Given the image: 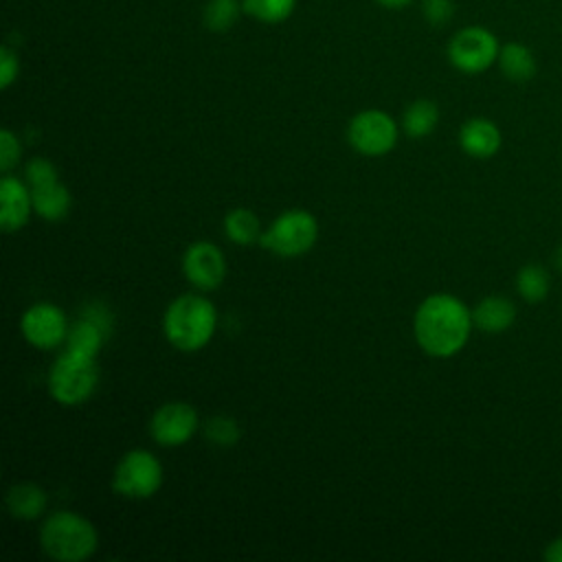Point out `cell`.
Wrapping results in <instances>:
<instances>
[{"instance_id": "1", "label": "cell", "mask_w": 562, "mask_h": 562, "mask_svg": "<svg viewBox=\"0 0 562 562\" xmlns=\"http://www.w3.org/2000/svg\"><path fill=\"white\" fill-rule=\"evenodd\" d=\"M472 310L446 292L426 296L413 316V334L419 349L432 358H450L459 353L472 331Z\"/></svg>"}, {"instance_id": "2", "label": "cell", "mask_w": 562, "mask_h": 562, "mask_svg": "<svg viewBox=\"0 0 562 562\" xmlns=\"http://www.w3.org/2000/svg\"><path fill=\"white\" fill-rule=\"evenodd\" d=\"M217 329V307L198 292L176 296L162 314V334L178 351L193 353L211 342Z\"/></svg>"}, {"instance_id": "3", "label": "cell", "mask_w": 562, "mask_h": 562, "mask_svg": "<svg viewBox=\"0 0 562 562\" xmlns=\"http://www.w3.org/2000/svg\"><path fill=\"white\" fill-rule=\"evenodd\" d=\"M40 547L55 562H83L99 547L97 527L81 514L57 509L40 527Z\"/></svg>"}, {"instance_id": "4", "label": "cell", "mask_w": 562, "mask_h": 562, "mask_svg": "<svg viewBox=\"0 0 562 562\" xmlns=\"http://www.w3.org/2000/svg\"><path fill=\"white\" fill-rule=\"evenodd\" d=\"M46 386L50 397L61 406H79L88 402L99 386L97 358L64 349L48 369Z\"/></svg>"}, {"instance_id": "5", "label": "cell", "mask_w": 562, "mask_h": 562, "mask_svg": "<svg viewBox=\"0 0 562 562\" xmlns=\"http://www.w3.org/2000/svg\"><path fill=\"white\" fill-rule=\"evenodd\" d=\"M316 239L318 220L305 209H288L263 228L259 246L277 257L292 259L310 252Z\"/></svg>"}, {"instance_id": "6", "label": "cell", "mask_w": 562, "mask_h": 562, "mask_svg": "<svg viewBox=\"0 0 562 562\" xmlns=\"http://www.w3.org/2000/svg\"><path fill=\"white\" fill-rule=\"evenodd\" d=\"M162 485V463L160 459L145 450H127L114 465L112 490L123 498L145 501L151 498Z\"/></svg>"}, {"instance_id": "7", "label": "cell", "mask_w": 562, "mask_h": 562, "mask_svg": "<svg viewBox=\"0 0 562 562\" xmlns=\"http://www.w3.org/2000/svg\"><path fill=\"white\" fill-rule=\"evenodd\" d=\"M498 50L501 44L490 29L481 24H470L459 29L450 37L446 53L452 68L465 75H479L496 64Z\"/></svg>"}, {"instance_id": "8", "label": "cell", "mask_w": 562, "mask_h": 562, "mask_svg": "<svg viewBox=\"0 0 562 562\" xmlns=\"http://www.w3.org/2000/svg\"><path fill=\"white\" fill-rule=\"evenodd\" d=\"M400 136V125L391 114L384 110H362L358 112L349 125H347V140L349 145L369 158L384 156L397 145Z\"/></svg>"}, {"instance_id": "9", "label": "cell", "mask_w": 562, "mask_h": 562, "mask_svg": "<svg viewBox=\"0 0 562 562\" xmlns=\"http://www.w3.org/2000/svg\"><path fill=\"white\" fill-rule=\"evenodd\" d=\"M70 323L66 312L48 301L29 305L20 316V334L35 349H55L66 342Z\"/></svg>"}, {"instance_id": "10", "label": "cell", "mask_w": 562, "mask_h": 562, "mask_svg": "<svg viewBox=\"0 0 562 562\" xmlns=\"http://www.w3.org/2000/svg\"><path fill=\"white\" fill-rule=\"evenodd\" d=\"M200 428V415L189 402H165L149 417V435L162 448H178L193 439Z\"/></svg>"}, {"instance_id": "11", "label": "cell", "mask_w": 562, "mask_h": 562, "mask_svg": "<svg viewBox=\"0 0 562 562\" xmlns=\"http://www.w3.org/2000/svg\"><path fill=\"white\" fill-rule=\"evenodd\" d=\"M112 327H114L112 312L101 301H92L79 312L77 321L70 323L64 349L97 358L103 342L112 334Z\"/></svg>"}, {"instance_id": "12", "label": "cell", "mask_w": 562, "mask_h": 562, "mask_svg": "<svg viewBox=\"0 0 562 562\" xmlns=\"http://www.w3.org/2000/svg\"><path fill=\"white\" fill-rule=\"evenodd\" d=\"M182 274L200 292L217 290L226 279V257L213 241H191L182 252Z\"/></svg>"}, {"instance_id": "13", "label": "cell", "mask_w": 562, "mask_h": 562, "mask_svg": "<svg viewBox=\"0 0 562 562\" xmlns=\"http://www.w3.org/2000/svg\"><path fill=\"white\" fill-rule=\"evenodd\" d=\"M33 213L31 187L26 180L4 173L0 180V228L2 233H18L26 226Z\"/></svg>"}, {"instance_id": "14", "label": "cell", "mask_w": 562, "mask_h": 562, "mask_svg": "<svg viewBox=\"0 0 562 562\" xmlns=\"http://www.w3.org/2000/svg\"><path fill=\"white\" fill-rule=\"evenodd\" d=\"M459 147L472 158H492L501 149V130L490 119H468L459 127Z\"/></svg>"}, {"instance_id": "15", "label": "cell", "mask_w": 562, "mask_h": 562, "mask_svg": "<svg viewBox=\"0 0 562 562\" xmlns=\"http://www.w3.org/2000/svg\"><path fill=\"white\" fill-rule=\"evenodd\" d=\"M7 512L18 520H35L40 518L48 507V494L42 485L33 481L15 483L7 490L4 496Z\"/></svg>"}, {"instance_id": "16", "label": "cell", "mask_w": 562, "mask_h": 562, "mask_svg": "<svg viewBox=\"0 0 562 562\" xmlns=\"http://www.w3.org/2000/svg\"><path fill=\"white\" fill-rule=\"evenodd\" d=\"M31 198H33V213L46 222L64 220L72 206V195L68 187L59 180L42 187H33Z\"/></svg>"}, {"instance_id": "17", "label": "cell", "mask_w": 562, "mask_h": 562, "mask_svg": "<svg viewBox=\"0 0 562 562\" xmlns=\"http://www.w3.org/2000/svg\"><path fill=\"white\" fill-rule=\"evenodd\" d=\"M516 318V307L505 296H485L472 310V323L476 329L487 334L505 331Z\"/></svg>"}, {"instance_id": "18", "label": "cell", "mask_w": 562, "mask_h": 562, "mask_svg": "<svg viewBox=\"0 0 562 562\" xmlns=\"http://www.w3.org/2000/svg\"><path fill=\"white\" fill-rule=\"evenodd\" d=\"M501 72L516 83H525L529 79H533L538 64L536 57L531 53V48L522 42H507L501 46L498 50V59H496Z\"/></svg>"}, {"instance_id": "19", "label": "cell", "mask_w": 562, "mask_h": 562, "mask_svg": "<svg viewBox=\"0 0 562 562\" xmlns=\"http://www.w3.org/2000/svg\"><path fill=\"white\" fill-rule=\"evenodd\" d=\"M222 228H224L226 239L233 241V244H237V246H252V244H259V241H261V235H263V228H261L259 217H257L250 209H244V206L231 209V211L224 215Z\"/></svg>"}, {"instance_id": "20", "label": "cell", "mask_w": 562, "mask_h": 562, "mask_svg": "<svg viewBox=\"0 0 562 562\" xmlns=\"http://www.w3.org/2000/svg\"><path fill=\"white\" fill-rule=\"evenodd\" d=\"M439 123V105L432 99H415L402 112V130L411 138H424Z\"/></svg>"}, {"instance_id": "21", "label": "cell", "mask_w": 562, "mask_h": 562, "mask_svg": "<svg viewBox=\"0 0 562 562\" xmlns=\"http://www.w3.org/2000/svg\"><path fill=\"white\" fill-rule=\"evenodd\" d=\"M241 13V0H209L202 9V22L213 33H226L237 24Z\"/></svg>"}, {"instance_id": "22", "label": "cell", "mask_w": 562, "mask_h": 562, "mask_svg": "<svg viewBox=\"0 0 562 562\" xmlns=\"http://www.w3.org/2000/svg\"><path fill=\"white\" fill-rule=\"evenodd\" d=\"M241 7L246 15L261 24H281L294 13L296 0H241Z\"/></svg>"}, {"instance_id": "23", "label": "cell", "mask_w": 562, "mask_h": 562, "mask_svg": "<svg viewBox=\"0 0 562 562\" xmlns=\"http://www.w3.org/2000/svg\"><path fill=\"white\" fill-rule=\"evenodd\" d=\"M516 290L527 303H540L549 294V274L538 263H527L516 274Z\"/></svg>"}, {"instance_id": "24", "label": "cell", "mask_w": 562, "mask_h": 562, "mask_svg": "<svg viewBox=\"0 0 562 562\" xmlns=\"http://www.w3.org/2000/svg\"><path fill=\"white\" fill-rule=\"evenodd\" d=\"M202 432H204V437L213 446H220V448H231L241 437V428H239L237 419L231 417V415H213V417H209L204 422V426H202Z\"/></svg>"}, {"instance_id": "25", "label": "cell", "mask_w": 562, "mask_h": 562, "mask_svg": "<svg viewBox=\"0 0 562 562\" xmlns=\"http://www.w3.org/2000/svg\"><path fill=\"white\" fill-rule=\"evenodd\" d=\"M24 180L26 184L33 189V187H42V184H48V182H55L59 180L57 178V169L55 165L44 158V156H33L26 160L24 165Z\"/></svg>"}, {"instance_id": "26", "label": "cell", "mask_w": 562, "mask_h": 562, "mask_svg": "<svg viewBox=\"0 0 562 562\" xmlns=\"http://www.w3.org/2000/svg\"><path fill=\"white\" fill-rule=\"evenodd\" d=\"M22 158V145L20 138L11 130L0 132V169L2 173H11V169L20 162Z\"/></svg>"}, {"instance_id": "27", "label": "cell", "mask_w": 562, "mask_h": 562, "mask_svg": "<svg viewBox=\"0 0 562 562\" xmlns=\"http://www.w3.org/2000/svg\"><path fill=\"white\" fill-rule=\"evenodd\" d=\"M422 13L428 24L443 26L454 15V0H422Z\"/></svg>"}, {"instance_id": "28", "label": "cell", "mask_w": 562, "mask_h": 562, "mask_svg": "<svg viewBox=\"0 0 562 562\" xmlns=\"http://www.w3.org/2000/svg\"><path fill=\"white\" fill-rule=\"evenodd\" d=\"M20 75V59L18 53L11 50L7 44L0 48V88L9 90V86Z\"/></svg>"}, {"instance_id": "29", "label": "cell", "mask_w": 562, "mask_h": 562, "mask_svg": "<svg viewBox=\"0 0 562 562\" xmlns=\"http://www.w3.org/2000/svg\"><path fill=\"white\" fill-rule=\"evenodd\" d=\"M544 558H547L549 562H562V538H555V540H551V542L547 544Z\"/></svg>"}, {"instance_id": "30", "label": "cell", "mask_w": 562, "mask_h": 562, "mask_svg": "<svg viewBox=\"0 0 562 562\" xmlns=\"http://www.w3.org/2000/svg\"><path fill=\"white\" fill-rule=\"evenodd\" d=\"M380 7H384V9H404V7H408L413 0H375Z\"/></svg>"}, {"instance_id": "31", "label": "cell", "mask_w": 562, "mask_h": 562, "mask_svg": "<svg viewBox=\"0 0 562 562\" xmlns=\"http://www.w3.org/2000/svg\"><path fill=\"white\" fill-rule=\"evenodd\" d=\"M553 259H555V266L562 270V244L558 246V250H555V257H553Z\"/></svg>"}]
</instances>
